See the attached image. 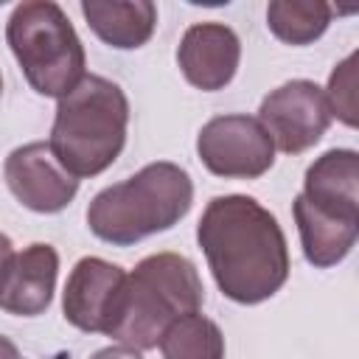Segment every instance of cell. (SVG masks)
I'll return each mask as SVG.
<instances>
[{
  "label": "cell",
  "mask_w": 359,
  "mask_h": 359,
  "mask_svg": "<svg viewBox=\"0 0 359 359\" xmlns=\"http://www.w3.org/2000/svg\"><path fill=\"white\" fill-rule=\"evenodd\" d=\"M258 121L280 151L300 154L320 143V137L328 132L331 109L320 84L309 79H292L264 95Z\"/></svg>",
  "instance_id": "obj_7"
},
{
  "label": "cell",
  "mask_w": 359,
  "mask_h": 359,
  "mask_svg": "<svg viewBox=\"0 0 359 359\" xmlns=\"http://www.w3.org/2000/svg\"><path fill=\"white\" fill-rule=\"evenodd\" d=\"M157 345L163 359H224L222 328L199 311L177 317L163 331Z\"/></svg>",
  "instance_id": "obj_16"
},
{
  "label": "cell",
  "mask_w": 359,
  "mask_h": 359,
  "mask_svg": "<svg viewBox=\"0 0 359 359\" xmlns=\"http://www.w3.org/2000/svg\"><path fill=\"white\" fill-rule=\"evenodd\" d=\"M331 118H339L345 126H356V53H348L334 73L328 76V87L323 90Z\"/></svg>",
  "instance_id": "obj_17"
},
{
  "label": "cell",
  "mask_w": 359,
  "mask_h": 359,
  "mask_svg": "<svg viewBox=\"0 0 359 359\" xmlns=\"http://www.w3.org/2000/svg\"><path fill=\"white\" fill-rule=\"evenodd\" d=\"M129 101L126 93L104 76H84L56 104L50 126V151L76 180L107 171L126 146Z\"/></svg>",
  "instance_id": "obj_3"
},
{
  "label": "cell",
  "mask_w": 359,
  "mask_h": 359,
  "mask_svg": "<svg viewBox=\"0 0 359 359\" xmlns=\"http://www.w3.org/2000/svg\"><path fill=\"white\" fill-rule=\"evenodd\" d=\"M202 303L205 286L191 258L180 252L146 255L123 280L107 337L135 351L157 348L163 331L177 317L199 311Z\"/></svg>",
  "instance_id": "obj_4"
},
{
  "label": "cell",
  "mask_w": 359,
  "mask_h": 359,
  "mask_svg": "<svg viewBox=\"0 0 359 359\" xmlns=\"http://www.w3.org/2000/svg\"><path fill=\"white\" fill-rule=\"evenodd\" d=\"M126 272L98 255L76 261L62 292L65 320L84 334H107L121 300Z\"/></svg>",
  "instance_id": "obj_9"
},
{
  "label": "cell",
  "mask_w": 359,
  "mask_h": 359,
  "mask_svg": "<svg viewBox=\"0 0 359 359\" xmlns=\"http://www.w3.org/2000/svg\"><path fill=\"white\" fill-rule=\"evenodd\" d=\"M202 165L224 180H258L275 163V143L252 115H216L196 135Z\"/></svg>",
  "instance_id": "obj_6"
},
{
  "label": "cell",
  "mask_w": 359,
  "mask_h": 359,
  "mask_svg": "<svg viewBox=\"0 0 359 359\" xmlns=\"http://www.w3.org/2000/svg\"><path fill=\"white\" fill-rule=\"evenodd\" d=\"M0 359H20L17 345H14L8 337H3V334H0Z\"/></svg>",
  "instance_id": "obj_19"
},
{
  "label": "cell",
  "mask_w": 359,
  "mask_h": 359,
  "mask_svg": "<svg viewBox=\"0 0 359 359\" xmlns=\"http://www.w3.org/2000/svg\"><path fill=\"white\" fill-rule=\"evenodd\" d=\"M3 177L14 199L34 213H59L79 191V180L59 165L45 140H34L8 151Z\"/></svg>",
  "instance_id": "obj_8"
},
{
  "label": "cell",
  "mask_w": 359,
  "mask_h": 359,
  "mask_svg": "<svg viewBox=\"0 0 359 359\" xmlns=\"http://www.w3.org/2000/svg\"><path fill=\"white\" fill-rule=\"evenodd\" d=\"M0 93H3V76H0Z\"/></svg>",
  "instance_id": "obj_21"
},
{
  "label": "cell",
  "mask_w": 359,
  "mask_h": 359,
  "mask_svg": "<svg viewBox=\"0 0 359 359\" xmlns=\"http://www.w3.org/2000/svg\"><path fill=\"white\" fill-rule=\"evenodd\" d=\"M334 17V6L323 0H272L266 6V28L286 45H311Z\"/></svg>",
  "instance_id": "obj_15"
},
{
  "label": "cell",
  "mask_w": 359,
  "mask_h": 359,
  "mask_svg": "<svg viewBox=\"0 0 359 359\" xmlns=\"http://www.w3.org/2000/svg\"><path fill=\"white\" fill-rule=\"evenodd\" d=\"M196 241L219 292L233 303H264L289 278L286 236L255 196H213L199 216Z\"/></svg>",
  "instance_id": "obj_1"
},
{
  "label": "cell",
  "mask_w": 359,
  "mask_h": 359,
  "mask_svg": "<svg viewBox=\"0 0 359 359\" xmlns=\"http://www.w3.org/2000/svg\"><path fill=\"white\" fill-rule=\"evenodd\" d=\"M11 252H14V244H11V238H8L6 233H0V272H3L6 261L11 258Z\"/></svg>",
  "instance_id": "obj_20"
},
{
  "label": "cell",
  "mask_w": 359,
  "mask_h": 359,
  "mask_svg": "<svg viewBox=\"0 0 359 359\" xmlns=\"http://www.w3.org/2000/svg\"><path fill=\"white\" fill-rule=\"evenodd\" d=\"M90 31L118 50L143 48L157 28V6L151 0H81Z\"/></svg>",
  "instance_id": "obj_14"
},
{
  "label": "cell",
  "mask_w": 359,
  "mask_h": 359,
  "mask_svg": "<svg viewBox=\"0 0 359 359\" xmlns=\"http://www.w3.org/2000/svg\"><path fill=\"white\" fill-rule=\"evenodd\" d=\"M59 252L50 244H28L20 252H11L0 272V309L17 317L42 314L56 289Z\"/></svg>",
  "instance_id": "obj_11"
},
{
  "label": "cell",
  "mask_w": 359,
  "mask_h": 359,
  "mask_svg": "<svg viewBox=\"0 0 359 359\" xmlns=\"http://www.w3.org/2000/svg\"><path fill=\"white\" fill-rule=\"evenodd\" d=\"M194 205L191 174L168 160L143 165L123 182L101 188L87 205V227L112 247H132L171 230Z\"/></svg>",
  "instance_id": "obj_2"
},
{
  "label": "cell",
  "mask_w": 359,
  "mask_h": 359,
  "mask_svg": "<svg viewBox=\"0 0 359 359\" xmlns=\"http://www.w3.org/2000/svg\"><path fill=\"white\" fill-rule=\"evenodd\" d=\"M300 194L328 213L359 219V154L353 149L323 151L306 168Z\"/></svg>",
  "instance_id": "obj_12"
},
{
  "label": "cell",
  "mask_w": 359,
  "mask_h": 359,
  "mask_svg": "<svg viewBox=\"0 0 359 359\" xmlns=\"http://www.w3.org/2000/svg\"><path fill=\"white\" fill-rule=\"evenodd\" d=\"M6 42L34 93L48 98L67 95L87 73L84 45L53 0H25L6 22Z\"/></svg>",
  "instance_id": "obj_5"
},
{
  "label": "cell",
  "mask_w": 359,
  "mask_h": 359,
  "mask_svg": "<svg viewBox=\"0 0 359 359\" xmlns=\"http://www.w3.org/2000/svg\"><path fill=\"white\" fill-rule=\"evenodd\" d=\"M90 359H143V356L140 351L126 348V345H107V348H98Z\"/></svg>",
  "instance_id": "obj_18"
},
{
  "label": "cell",
  "mask_w": 359,
  "mask_h": 359,
  "mask_svg": "<svg viewBox=\"0 0 359 359\" xmlns=\"http://www.w3.org/2000/svg\"><path fill=\"white\" fill-rule=\"evenodd\" d=\"M292 216H294V224L300 233L303 255L317 269L337 266L356 244L359 219H345V216L328 213V210L311 205L309 199H303V194L294 196Z\"/></svg>",
  "instance_id": "obj_13"
},
{
  "label": "cell",
  "mask_w": 359,
  "mask_h": 359,
  "mask_svg": "<svg viewBox=\"0 0 359 359\" xmlns=\"http://www.w3.org/2000/svg\"><path fill=\"white\" fill-rule=\"evenodd\" d=\"M241 62V39L238 34L224 22H194L185 28L180 48H177V65L188 84L216 93L224 90Z\"/></svg>",
  "instance_id": "obj_10"
}]
</instances>
